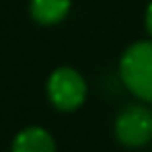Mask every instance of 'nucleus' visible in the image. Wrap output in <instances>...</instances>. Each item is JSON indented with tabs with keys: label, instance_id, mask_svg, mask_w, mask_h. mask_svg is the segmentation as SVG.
<instances>
[{
	"label": "nucleus",
	"instance_id": "4",
	"mask_svg": "<svg viewBox=\"0 0 152 152\" xmlns=\"http://www.w3.org/2000/svg\"><path fill=\"white\" fill-rule=\"evenodd\" d=\"M10 152H56V142L43 127H27L17 134Z\"/></svg>",
	"mask_w": 152,
	"mask_h": 152
},
{
	"label": "nucleus",
	"instance_id": "3",
	"mask_svg": "<svg viewBox=\"0 0 152 152\" xmlns=\"http://www.w3.org/2000/svg\"><path fill=\"white\" fill-rule=\"evenodd\" d=\"M48 97L60 111H74L86 99V82L74 68L62 66L48 80Z\"/></svg>",
	"mask_w": 152,
	"mask_h": 152
},
{
	"label": "nucleus",
	"instance_id": "2",
	"mask_svg": "<svg viewBox=\"0 0 152 152\" xmlns=\"http://www.w3.org/2000/svg\"><path fill=\"white\" fill-rule=\"evenodd\" d=\"M115 138L126 148H142L152 140V109L146 105H127L115 119Z\"/></svg>",
	"mask_w": 152,
	"mask_h": 152
},
{
	"label": "nucleus",
	"instance_id": "6",
	"mask_svg": "<svg viewBox=\"0 0 152 152\" xmlns=\"http://www.w3.org/2000/svg\"><path fill=\"white\" fill-rule=\"evenodd\" d=\"M146 29L152 35V2H150V6H148V10H146Z\"/></svg>",
	"mask_w": 152,
	"mask_h": 152
},
{
	"label": "nucleus",
	"instance_id": "1",
	"mask_svg": "<svg viewBox=\"0 0 152 152\" xmlns=\"http://www.w3.org/2000/svg\"><path fill=\"white\" fill-rule=\"evenodd\" d=\"M119 74L138 99L152 103V41H138L124 51Z\"/></svg>",
	"mask_w": 152,
	"mask_h": 152
},
{
	"label": "nucleus",
	"instance_id": "5",
	"mask_svg": "<svg viewBox=\"0 0 152 152\" xmlns=\"http://www.w3.org/2000/svg\"><path fill=\"white\" fill-rule=\"evenodd\" d=\"M31 17L41 23V25H56L60 23L68 10H70V0H31Z\"/></svg>",
	"mask_w": 152,
	"mask_h": 152
}]
</instances>
